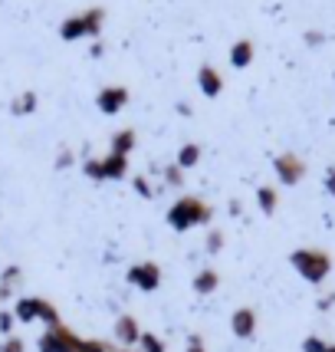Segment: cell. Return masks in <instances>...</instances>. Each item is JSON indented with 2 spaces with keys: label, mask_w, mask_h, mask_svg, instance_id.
I'll use <instances>...</instances> for the list:
<instances>
[{
  "label": "cell",
  "mask_w": 335,
  "mask_h": 352,
  "mask_svg": "<svg viewBox=\"0 0 335 352\" xmlns=\"http://www.w3.org/2000/svg\"><path fill=\"white\" fill-rule=\"evenodd\" d=\"M211 217H213V208L207 204V201L194 198V195H184V198H178L171 208H168L165 221H168V228L171 230L184 234V230H191V228L211 224Z\"/></svg>",
  "instance_id": "obj_1"
},
{
  "label": "cell",
  "mask_w": 335,
  "mask_h": 352,
  "mask_svg": "<svg viewBox=\"0 0 335 352\" xmlns=\"http://www.w3.org/2000/svg\"><path fill=\"white\" fill-rule=\"evenodd\" d=\"M290 263H292V270L303 276L305 283H312V287L325 283L329 274H332V257L322 247H296L290 254Z\"/></svg>",
  "instance_id": "obj_2"
},
{
  "label": "cell",
  "mask_w": 335,
  "mask_h": 352,
  "mask_svg": "<svg viewBox=\"0 0 335 352\" xmlns=\"http://www.w3.org/2000/svg\"><path fill=\"white\" fill-rule=\"evenodd\" d=\"M102 23H106V10L102 7H89L82 14H69L66 20L60 23V40L73 43V40H99L102 33Z\"/></svg>",
  "instance_id": "obj_3"
},
{
  "label": "cell",
  "mask_w": 335,
  "mask_h": 352,
  "mask_svg": "<svg viewBox=\"0 0 335 352\" xmlns=\"http://www.w3.org/2000/svg\"><path fill=\"white\" fill-rule=\"evenodd\" d=\"M82 175L89 182H125L128 175V158L125 155H102V158H86L82 162Z\"/></svg>",
  "instance_id": "obj_4"
},
{
  "label": "cell",
  "mask_w": 335,
  "mask_h": 352,
  "mask_svg": "<svg viewBox=\"0 0 335 352\" xmlns=\"http://www.w3.org/2000/svg\"><path fill=\"white\" fill-rule=\"evenodd\" d=\"M16 322H46V326H60V309L43 296H20L14 303Z\"/></svg>",
  "instance_id": "obj_5"
},
{
  "label": "cell",
  "mask_w": 335,
  "mask_h": 352,
  "mask_svg": "<svg viewBox=\"0 0 335 352\" xmlns=\"http://www.w3.org/2000/svg\"><path fill=\"white\" fill-rule=\"evenodd\" d=\"M82 349V336L73 333L69 326H46L43 336L36 339V352H79Z\"/></svg>",
  "instance_id": "obj_6"
},
{
  "label": "cell",
  "mask_w": 335,
  "mask_h": 352,
  "mask_svg": "<svg viewBox=\"0 0 335 352\" xmlns=\"http://www.w3.org/2000/svg\"><path fill=\"white\" fill-rule=\"evenodd\" d=\"M161 280H165V274H161V267L154 261H138L125 270V283L135 287V290H141V293H154L161 287Z\"/></svg>",
  "instance_id": "obj_7"
},
{
  "label": "cell",
  "mask_w": 335,
  "mask_h": 352,
  "mask_svg": "<svg viewBox=\"0 0 335 352\" xmlns=\"http://www.w3.org/2000/svg\"><path fill=\"white\" fill-rule=\"evenodd\" d=\"M273 171L283 188H296L305 178V162L296 152H279L273 158Z\"/></svg>",
  "instance_id": "obj_8"
},
{
  "label": "cell",
  "mask_w": 335,
  "mask_h": 352,
  "mask_svg": "<svg viewBox=\"0 0 335 352\" xmlns=\"http://www.w3.org/2000/svg\"><path fill=\"white\" fill-rule=\"evenodd\" d=\"M128 99H132V92L128 86H102V89L95 92V109L102 112V116H119L125 106H128Z\"/></svg>",
  "instance_id": "obj_9"
},
{
  "label": "cell",
  "mask_w": 335,
  "mask_h": 352,
  "mask_svg": "<svg viewBox=\"0 0 335 352\" xmlns=\"http://www.w3.org/2000/svg\"><path fill=\"white\" fill-rule=\"evenodd\" d=\"M257 326H259V316L253 307H240L230 313V333L237 339H244V342L257 336Z\"/></svg>",
  "instance_id": "obj_10"
},
{
  "label": "cell",
  "mask_w": 335,
  "mask_h": 352,
  "mask_svg": "<svg viewBox=\"0 0 335 352\" xmlns=\"http://www.w3.org/2000/svg\"><path fill=\"white\" fill-rule=\"evenodd\" d=\"M141 326H138V320L132 316V313H122L119 320H115V326H112V336H115V342L119 346H125V349H135L138 339H141Z\"/></svg>",
  "instance_id": "obj_11"
},
{
  "label": "cell",
  "mask_w": 335,
  "mask_h": 352,
  "mask_svg": "<svg viewBox=\"0 0 335 352\" xmlns=\"http://www.w3.org/2000/svg\"><path fill=\"white\" fill-rule=\"evenodd\" d=\"M198 89L204 92V99H217V96L224 92V76L213 69L211 63H204L198 69Z\"/></svg>",
  "instance_id": "obj_12"
},
{
  "label": "cell",
  "mask_w": 335,
  "mask_h": 352,
  "mask_svg": "<svg viewBox=\"0 0 335 352\" xmlns=\"http://www.w3.org/2000/svg\"><path fill=\"white\" fill-rule=\"evenodd\" d=\"M230 66L233 69H246V66H253V60H257V43L253 40H237V43L230 46Z\"/></svg>",
  "instance_id": "obj_13"
},
{
  "label": "cell",
  "mask_w": 335,
  "mask_h": 352,
  "mask_svg": "<svg viewBox=\"0 0 335 352\" xmlns=\"http://www.w3.org/2000/svg\"><path fill=\"white\" fill-rule=\"evenodd\" d=\"M135 145H138L135 129H119V132H112V138H108V152H112V155H125V158L135 152Z\"/></svg>",
  "instance_id": "obj_14"
},
{
  "label": "cell",
  "mask_w": 335,
  "mask_h": 352,
  "mask_svg": "<svg viewBox=\"0 0 335 352\" xmlns=\"http://www.w3.org/2000/svg\"><path fill=\"white\" fill-rule=\"evenodd\" d=\"M217 287H220V274H217L213 267L198 270V274H194V280H191V290L198 293V296H211V293H217Z\"/></svg>",
  "instance_id": "obj_15"
},
{
  "label": "cell",
  "mask_w": 335,
  "mask_h": 352,
  "mask_svg": "<svg viewBox=\"0 0 335 352\" xmlns=\"http://www.w3.org/2000/svg\"><path fill=\"white\" fill-rule=\"evenodd\" d=\"M20 283H23V270H20V263H7V267H3V274H0V300H7Z\"/></svg>",
  "instance_id": "obj_16"
},
{
  "label": "cell",
  "mask_w": 335,
  "mask_h": 352,
  "mask_svg": "<svg viewBox=\"0 0 335 352\" xmlns=\"http://www.w3.org/2000/svg\"><path fill=\"white\" fill-rule=\"evenodd\" d=\"M200 158H204V148H200L198 142H184L181 148H178V158H174V162H178V168H198L200 165Z\"/></svg>",
  "instance_id": "obj_17"
},
{
  "label": "cell",
  "mask_w": 335,
  "mask_h": 352,
  "mask_svg": "<svg viewBox=\"0 0 335 352\" xmlns=\"http://www.w3.org/2000/svg\"><path fill=\"white\" fill-rule=\"evenodd\" d=\"M257 208L266 217L276 214V208H279V191H276L273 184H259L257 188Z\"/></svg>",
  "instance_id": "obj_18"
},
{
  "label": "cell",
  "mask_w": 335,
  "mask_h": 352,
  "mask_svg": "<svg viewBox=\"0 0 335 352\" xmlns=\"http://www.w3.org/2000/svg\"><path fill=\"white\" fill-rule=\"evenodd\" d=\"M36 106H40V96H36L33 89H27V92H20L14 102H10V112H14V116H33Z\"/></svg>",
  "instance_id": "obj_19"
},
{
  "label": "cell",
  "mask_w": 335,
  "mask_h": 352,
  "mask_svg": "<svg viewBox=\"0 0 335 352\" xmlns=\"http://www.w3.org/2000/svg\"><path fill=\"white\" fill-rule=\"evenodd\" d=\"M138 352H168V346L158 333H141V339H138Z\"/></svg>",
  "instance_id": "obj_20"
},
{
  "label": "cell",
  "mask_w": 335,
  "mask_h": 352,
  "mask_svg": "<svg viewBox=\"0 0 335 352\" xmlns=\"http://www.w3.org/2000/svg\"><path fill=\"white\" fill-rule=\"evenodd\" d=\"M224 244H227V237H224V230H207V237H204V250L211 254V257H217L220 250H224Z\"/></svg>",
  "instance_id": "obj_21"
},
{
  "label": "cell",
  "mask_w": 335,
  "mask_h": 352,
  "mask_svg": "<svg viewBox=\"0 0 335 352\" xmlns=\"http://www.w3.org/2000/svg\"><path fill=\"white\" fill-rule=\"evenodd\" d=\"M161 178H165V188H181L184 184V168H178V162H171L161 168Z\"/></svg>",
  "instance_id": "obj_22"
},
{
  "label": "cell",
  "mask_w": 335,
  "mask_h": 352,
  "mask_svg": "<svg viewBox=\"0 0 335 352\" xmlns=\"http://www.w3.org/2000/svg\"><path fill=\"white\" fill-rule=\"evenodd\" d=\"M132 188H135L138 198H145V201L154 198V188L148 184V178H145V175H135V178H132Z\"/></svg>",
  "instance_id": "obj_23"
},
{
  "label": "cell",
  "mask_w": 335,
  "mask_h": 352,
  "mask_svg": "<svg viewBox=\"0 0 335 352\" xmlns=\"http://www.w3.org/2000/svg\"><path fill=\"white\" fill-rule=\"evenodd\" d=\"M14 326H16L14 309H0V336H14Z\"/></svg>",
  "instance_id": "obj_24"
},
{
  "label": "cell",
  "mask_w": 335,
  "mask_h": 352,
  "mask_svg": "<svg viewBox=\"0 0 335 352\" xmlns=\"http://www.w3.org/2000/svg\"><path fill=\"white\" fill-rule=\"evenodd\" d=\"M73 162H76V155H73V148H66V145H62L60 152H56V168H60V171L73 168Z\"/></svg>",
  "instance_id": "obj_25"
},
{
  "label": "cell",
  "mask_w": 335,
  "mask_h": 352,
  "mask_svg": "<svg viewBox=\"0 0 335 352\" xmlns=\"http://www.w3.org/2000/svg\"><path fill=\"white\" fill-rule=\"evenodd\" d=\"M0 352H27V342L20 336H7L0 342Z\"/></svg>",
  "instance_id": "obj_26"
},
{
  "label": "cell",
  "mask_w": 335,
  "mask_h": 352,
  "mask_svg": "<svg viewBox=\"0 0 335 352\" xmlns=\"http://www.w3.org/2000/svg\"><path fill=\"white\" fill-rule=\"evenodd\" d=\"M325 346H329V342L322 336H305L303 339V352H325Z\"/></svg>",
  "instance_id": "obj_27"
},
{
  "label": "cell",
  "mask_w": 335,
  "mask_h": 352,
  "mask_svg": "<svg viewBox=\"0 0 335 352\" xmlns=\"http://www.w3.org/2000/svg\"><path fill=\"white\" fill-rule=\"evenodd\" d=\"M79 352H112L108 342H99V339H82V349Z\"/></svg>",
  "instance_id": "obj_28"
},
{
  "label": "cell",
  "mask_w": 335,
  "mask_h": 352,
  "mask_svg": "<svg viewBox=\"0 0 335 352\" xmlns=\"http://www.w3.org/2000/svg\"><path fill=\"white\" fill-rule=\"evenodd\" d=\"M184 352H207V346H204V339H200L198 333H191V336H187V346H184Z\"/></svg>",
  "instance_id": "obj_29"
},
{
  "label": "cell",
  "mask_w": 335,
  "mask_h": 352,
  "mask_svg": "<svg viewBox=\"0 0 335 352\" xmlns=\"http://www.w3.org/2000/svg\"><path fill=\"white\" fill-rule=\"evenodd\" d=\"M322 184H325V195H332V198H335V165H329V168H325Z\"/></svg>",
  "instance_id": "obj_30"
},
{
  "label": "cell",
  "mask_w": 335,
  "mask_h": 352,
  "mask_svg": "<svg viewBox=\"0 0 335 352\" xmlns=\"http://www.w3.org/2000/svg\"><path fill=\"white\" fill-rule=\"evenodd\" d=\"M316 307H319L322 313H325V309H332L335 307V293H325V296H319V303H316Z\"/></svg>",
  "instance_id": "obj_31"
},
{
  "label": "cell",
  "mask_w": 335,
  "mask_h": 352,
  "mask_svg": "<svg viewBox=\"0 0 335 352\" xmlns=\"http://www.w3.org/2000/svg\"><path fill=\"white\" fill-rule=\"evenodd\" d=\"M305 43L319 46V43H322V33H319V30H305Z\"/></svg>",
  "instance_id": "obj_32"
},
{
  "label": "cell",
  "mask_w": 335,
  "mask_h": 352,
  "mask_svg": "<svg viewBox=\"0 0 335 352\" xmlns=\"http://www.w3.org/2000/svg\"><path fill=\"white\" fill-rule=\"evenodd\" d=\"M230 214H233V217H240V214H244V204H240L237 198L230 201Z\"/></svg>",
  "instance_id": "obj_33"
},
{
  "label": "cell",
  "mask_w": 335,
  "mask_h": 352,
  "mask_svg": "<svg viewBox=\"0 0 335 352\" xmlns=\"http://www.w3.org/2000/svg\"><path fill=\"white\" fill-rule=\"evenodd\" d=\"M102 53H106V46H102V43H99V40H95V46H92V50H89V56H92V60H99Z\"/></svg>",
  "instance_id": "obj_34"
},
{
  "label": "cell",
  "mask_w": 335,
  "mask_h": 352,
  "mask_svg": "<svg viewBox=\"0 0 335 352\" xmlns=\"http://www.w3.org/2000/svg\"><path fill=\"white\" fill-rule=\"evenodd\" d=\"M112 352H135V349H125V346H112Z\"/></svg>",
  "instance_id": "obj_35"
},
{
  "label": "cell",
  "mask_w": 335,
  "mask_h": 352,
  "mask_svg": "<svg viewBox=\"0 0 335 352\" xmlns=\"http://www.w3.org/2000/svg\"><path fill=\"white\" fill-rule=\"evenodd\" d=\"M325 352H335V342H329V346H325Z\"/></svg>",
  "instance_id": "obj_36"
}]
</instances>
